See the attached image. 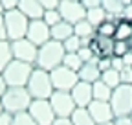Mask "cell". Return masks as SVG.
Returning <instances> with one entry per match:
<instances>
[{
	"mask_svg": "<svg viewBox=\"0 0 132 125\" xmlns=\"http://www.w3.org/2000/svg\"><path fill=\"white\" fill-rule=\"evenodd\" d=\"M127 52H130V41H116L114 39V55L123 57Z\"/></svg>",
	"mask_w": 132,
	"mask_h": 125,
	"instance_id": "4dcf8cb0",
	"label": "cell"
},
{
	"mask_svg": "<svg viewBox=\"0 0 132 125\" xmlns=\"http://www.w3.org/2000/svg\"><path fill=\"white\" fill-rule=\"evenodd\" d=\"M79 81H86V83H95L101 79V70L97 68V62H82V66L77 70Z\"/></svg>",
	"mask_w": 132,
	"mask_h": 125,
	"instance_id": "2e32d148",
	"label": "cell"
},
{
	"mask_svg": "<svg viewBox=\"0 0 132 125\" xmlns=\"http://www.w3.org/2000/svg\"><path fill=\"white\" fill-rule=\"evenodd\" d=\"M86 20L94 26V28H97L101 22H105L106 20V11L99 6V7H90V9H86Z\"/></svg>",
	"mask_w": 132,
	"mask_h": 125,
	"instance_id": "603a6c76",
	"label": "cell"
},
{
	"mask_svg": "<svg viewBox=\"0 0 132 125\" xmlns=\"http://www.w3.org/2000/svg\"><path fill=\"white\" fill-rule=\"evenodd\" d=\"M19 7L29 20H35V19H42L44 15V7L40 6L39 0H19Z\"/></svg>",
	"mask_w": 132,
	"mask_h": 125,
	"instance_id": "9a60e30c",
	"label": "cell"
},
{
	"mask_svg": "<svg viewBox=\"0 0 132 125\" xmlns=\"http://www.w3.org/2000/svg\"><path fill=\"white\" fill-rule=\"evenodd\" d=\"M13 125H37V121L29 116L28 111H24V112L13 114Z\"/></svg>",
	"mask_w": 132,
	"mask_h": 125,
	"instance_id": "f1b7e54d",
	"label": "cell"
},
{
	"mask_svg": "<svg viewBox=\"0 0 132 125\" xmlns=\"http://www.w3.org/2000/svg\"><path fill=\"white\" fill-rule=\"evenodd\" d=\"M121 59H123V62H125V66H132V52H127Z\"/></svg>",
	"mask_w": 132,
	"mask_h": 125,
	"instance_id": "ee69618b",
	"label": "cell"
},
{
	"mask_svg": "<svg viewBox=\"0 0 132 125\" xmlns=\"http://www.w3.org/2000/svg\"><path fill=\"white\" fill-rule=\"evenodd\" d=\"M121 17H123V19H127V20H132V4H127V6L123 7Z\"/></svg>",
	"mask_w": 132,
	"mask_h": 125,
	"instance_id": "60d3db41",
	"label": "cell"
},
{
	"mask_svg": "<svg viewBox=\"0 0 132 125\" xmlns=\"http://www.w3.org/2000/svg\"><path fill=\"white\" fill-rule=\"evenodd\" d=\"M42 20L52 28L53 24H57L59 20H62L61 19V13H59V9H44V15H42Z\"/></svg>",
	"mask_w": 132,
	"mask_h": 125,
	"instance_id": "f546056e",
	"label": "cell"
},
{
	"mask_svg": "<svg viewBox=\"0 0 132 125\" xmlns=\"http://www.w3.org/2000/svg\"><path fill=\"white\" fill-rule=\"evenodd\" d=\"M119 79L125 85H132V66H123L119 70Z\"/></svg>",
	"mask_w": 132,
	"mask_h": 125,
	"instance_id": "d6a6232c",
	"label": "cell"
},
{
	"mask_svg": "<svg viewBox=\"0 0 132 125\" xmlns=\"http://www.w3.org/2000/svg\"><path fill=\"white\" fill-rule=\"evenodd\" d=\"M70 120H72L73 125H97V123L94 121L92 114L88 112L86 107H75V111L72 112Z\"/></svg>",
	"mask_w": 132,
	"mask_h": 125,
	"instance_id": "d6986e66",
	"label": "cell"
},
{
	"mask_svg": "<svg viewBox=\"0 0 132 125\" xmlns=\"http://www.w3.org/2000/svg\"><path fill=\"white\" fill-rule=\"evenodd\" d=\"M50 105L57 118H70L75 111V101L72 94L66 90H53V94L50 96Z\"/></svg>",
	"mask_w": 132,
	"mask_h": 125,
	"instance_id": "9c48e42d",
	"label": "cell"
},
{
	"mask_svg": "<svg viewBox=\"0 0 132 125\" xmlns=\"http://www.w3.org/2000/svg\"><path fill=\"white\" fill-rule=\"evenodd\" d=\"M28 92L31 99H50V96L53 94V85H52V77H50V72L48 70H42V68H33L29 79H28V85H26Z\"/></svg>",
	"mask_w": 132,
	"mask_h": 125,
	"instance_id": "7a4b0ae2",
	"label": "cell"
},
{
	"mask_svg": "<svg viewBox=\"0 0 132 125\" xmlns=\"http://www.w3.org/2000/svg\"><path fill=\"white\" fill-rule=\"evenodd\" d=\"M119 2H121L123 6H127V4H132V0H119Z\"/></svg>",
	"mask_w": 132,
	"mask_h": 125,
	"instance_id": "bcb514c9",
	"label": "cell"
},
{
	"mask_svg": "<svg viewBox=\"0 0 132 125\" xmlns=\"http://www.w3.org/2000/svg\"><path fill=\"white\" fill-rule=\"evenodd\" d=\"M0 101H2L4 111L16 114V112L28 111V107L31 103V96L26 87H7L6 92L2 94V98H0Z\"/></svg>",
	"mask_w": 132,
	"mask_h": 125,
	"instance_id": "3957f363",
	"label": "cell"
},
{
	"mask_svg": "<svg viewBox=\"0 0 132 125\" xmlns=\"http://www.w3.org/2000/svg\"><path fill=\"white\" fill-rule=\"evenodd\" d=\"M110 107H112L116 118L130 116V112H132V85L121 83L119 87H116L110 96Z\"/></svg>",
	"mask_w": 132,
	"mask_h": 125,
	"instance_id": "5b68a950",
	"label": "cell"
},
{
	"mask_svg": "<svg viewBox=\"0 0 132 125\" xmlns=\"http://www.w3.org/2000/svg\"><path fill=\"white\" fill-rule=\"evenodd\" d=\"M52 125H73L70 118H55V121Z\"/></svg>",
	"mask_w": 132,
	"mask_h": 125,
	"instance_id": "7bdbcfd3",
	"label": "cell"
},
{
	"mask_svg": "<svg viewBox=\"0 0 132 125\" xmlns=\"http://www.w3.org/2000/svg\"><path fill=\"white\" fill-rule=\"evenodd\" d=\"M64 46L59 41L50 39L48 42H44L42 46H39V53H37V61H35V66L52 72L53 68L62 65V59H64Z\"/></svg>",
	"mask_w": 132,
	"mask_h": 125,
	"instance_id": "6da1fadb",
	"label": "cell"
},
{
	"mask_svg": "<svg viewBox=\"0 0 132 125\" xmlns=\"http://www.w3.org/2000/svg\"><path fill=\"white\" fill-rule=\"evenodd\" d=\"M130 120H132V112H130Z\"/></svg>",
	"mask_w": 132,
	"mask_h": 125,
	"instance_id": "f907efd6",
	"label": "cell"
},
{
	"mask_svg": "<svg viewBox=\"0 0 132 125\" xmlns=\"http://www.w3.org/2000/svg\"><path fill=\"white\" fill-rule=\"evenodd\" d=\"M97 68L101 72L112 68V57H97Z\"/></svg>",
	"mask_w": 132,
	"mask_h": 125,
	"instance_id": "836d02e7",
	"label": "cell"
},
{
	"mask_svg": "<svg viewBox=\"0 0 132 125\" xmlns=\"http://www.w3.org/2000/svg\"><path fill=\"white\" fill-rule=\"evenodd\" d=\"M70 94L75 101V107H88L94 101L92 83H86V81H77V85L70 90Z\"/></svg>",
	"mask_w": 132,
	"mask_h": 125,
	"instance_id": "5bb4252c",
	"label": "cell"
},
{
	"mask_svg": "<svg viewBox=\"0 0 132 125\" xmlns=\"http://www.w3.org/2000/svg\"><path fill=\"white\" fill-rule=\"evenodd\" d=\"M0 125H13V114L7 111L0 112Z\"/></svg>",
	"mask_w": 132,
	"mask_h": 125,
	"instance_id": "e575fe53",
	"label": "cell"
},
{
	"mask_svg": "<svg viewBox=\"0 0 132 125\" xmlns=\"http://www.w3.org/2000/svg\"><path fill=\"white\" fill-rule=\"evenodd\" d=\"M26 37L37 46H42L44 42H48L52 39V33H50V26L42 20V19H35V20H29L28 26V33Z\"/></svg>",
	"mask_w": 132,
	"mask_h": 125,
	"instance_id": "7c38bea8",
	"label": "cell"
},
{
	"mask_svg": "<svg viewBox=\"0 0 132 125\" xmlns=\"http://www.w3.org/2000/svg\"><path fill=\"white\" fill-rule=\"evenodd\" d=\"M50 33H52L53 41L64 42L70 35H73V24L66 22V20H59L57 24H53L52 28H50Z\"/></svg>",
	"mask_w": 132,
	"mask_h": 125,
	"instance_id": "e0dca14e",
	"label": "cell"
},
{
	"mask_svg": "<svg viewBox=\"0 0 132 125\" xmlns=\"http://www.w3.org/2000/svg\"><path fill=\"white\" fill-rule=\"evenodd\" d=\"M62 65L77 72V70H79V68L82 66V61H81L79 53H64V59H62Z\"/></svg>",
	"mask_w": 132,
	"mask_h": 125,
	"instance_id": "83f0119b",
	"label": "cell"
},
{
	"mask_svg": "<svg viewBox=\"0 0 132 125\" xmlns=\"http://www.w3.org/2000/svg\"><path fill=\"white\" fill-rule=\"evenodd\" d=\"M57 9L61 13V19L70 24L86 19V7L81 4V0H61Z\"/></svg>",
	"mask_w": 132,
	"mask_h": 125,
	"instance_id": "8fae6325",
	"label": "cell"
},
{
	"mask_svg": "<svg viewBox=\"0 0 132 125\" xmlns=\"http://www.w3.org/2000/svg\"><path fill=\"white\" fill-rule=\"evenodd\" d=\"M92 94H94V99H97V101H110L112 88L99 79V81L92 83Z\"/></svg>",
	"mask_w": 132,
	"mask_h": 125,
	"instance_id": "44dd1931",
	"label": "cell"
},
{
	"mask_svg": "<svg viewBox=\"0 0 132 125\" xmlns=\"http://www.w3.org/2000/svg\"><path fill=\"white\" fill-rule=\"evenodd\" d=\"M101 7L106 11V19H110V20H119L125 6L119 2V0H101Z\"/></svg>",
	"mask_w": 132,
	"mask_h": 125,
	"instance_id": "ac0fdd59",
	"label": "cell"
},
{
	"mask_svg": "<svg viewBox=\"0 0 132 125\" xmlns=\"http://www.w3.org/2000/svg\"><path fill=\"white\" fill-rule=\"evenodd\" d=\"M50 77H52V85H53L55 90H66V92H70L79 81L77 72L68 68V66H64V65L53 68L50 72Z\"/></svg>",
	"mask_w": 132,
	"mask_h": 125,
	"instance_id": "ba28073f",
	"label": "cell"
},
{
	"mask_svg": "<svg viewBox=\"0 0 132 125\" xmlns=\"http://www.w3.org/2000/svg\"><path fill=\"white\" fill-rule=\"evenodd\" d=\"M6 88H7V85H6V81H4L2 74H0V98H2V94L6 92Z\"/></svg>",
	"mask_w": 132,
	"mask_h": 125,
	"instance_id": "f6af8a7d",
	"label": "cell"
},
{
	"mask_svg": "<svg viewBox=\"0 0 132 125\" xmlns=\"http://www.w3.org/2000/svg\"><path fill=\"white\" fill-rule=\"evenodd\" d=\"M116 41H130L132 39V20L127 19H119L116 24V33H114Z\"/></svg>",
	"mask_w": 132,
	"mask_h": 125,
	"instance_id": "ffe728a7",
	"label": "cell"
},
{
	"mask_svg": "<svg viewBox=\"0 0 132 125\" xmlns=\"http://www.w3.org/2000/svg\"><path fill=\"white\" fill-rule=\"evenodd\" d=\"M62 46H64V52L66 53H77L81 50V46H82V41H81V37H77L73 33V35H70L68 39L62 42Z\"/></svg>",
	"mask_w": 132,
	"mask_h": 125,
	"instance_id": "4316f807",
	"label": "cell"
},
{
	"mask_svg": "<svg viewBox=\"0 0 132 125\" xmlns=\"http://www.w3.org/2000/svg\"><path fill=\"white\" fill-rule=\"evenodd\" d=\"M86 108H88V112L92 114V118H94V121L97 125L108 123V121H114L116 120L114 111H112V107H110V101H97V99H94Z\"/></svg>",
	"mask_w": 132,
	"mask_h": 125,
	"instance_id": "4fadbf2b",
	"label": "cell"
},
{
	"mask_svg": "<svg viewBox=\"0 0 132 125\" xmlns=\"http://www.w3.org/2000/svg\"><path fill=\"white\" fill-rule=\"evenodd\" d=\"M116 24H118V20L106 19L105 22H101V24L95 28V35H101V37H114V33H116Z\"/></svg>",
	"mask_w": 132,
	"mask_h": 125,
	"instance_id": "484cf974",
	"label": "cell"
},
{
	"mask_svg": "<svg viewBox=\"0 0 132 125\" xmlns=\"http://www.w3.org/2000/svg\"><path fill=\"white\" fill-rule=\"evenodd\" d=\"M0 41H9L7 39V29H6V20H4V13H0Z\"/></svg>",
	"mask_w": 132,
	"mask_h": 125,
	"instance_id": "8d00e7d4",
	"label": "cell"
},
{
	"mask_svg": "<svg viewBox=\"0 0 132 125\" xmlns=\"http://www.w3.org/2000/svg\"><path fill=\"white\" fill-rule=\"evenodd\" d=\"M0 4H2L4 11H9V9H15L19 6V0H0Z\"/></svg>",
	"mask_w": 132,
	"mask_h": 125,
	"instance_id": "74e56055",
	"label": "cell"
},
{
	"mask_svg": "<svg viewBox=\"0 0 132 125\" xmlns=\"http://www.w3.org/2000/svg\"><path fill=\"white\" fill-rule=\"evenodd\" d=\"M101 125H116L114 121H108V123H101Z\"/></svg>",
	"mask_w": 132,
	"mask_h": 125,
	"instance_id": "7dc6e473",
	"label": "cell"
},
{
	"mask_svg": "<svg viewBox=\"0 0 132 125\" xmlns=\"http://www.w3.org/2000/svg\"><path fill=\"white\" fill-rule=\"evenodd\" d=\"M0 13H4V7H2V4H0Z\"/></svg>",
	"mask_w": 132,
	"mask_h": 125,
	"instance_id": "681fc988",
	"label": "cell"
},
{
	"mask_svg": "<svg viewBox=\"0 0 132 125\" xmlns=\"http://www.w3.org/2000/svg\"><path fill=\"white\" fill-rule=\"evenodd\" d=\"M101 81H103V83H106V85L114 90L116 87H119V85H121L119 72H118V70H114V68H108V70L101 72Z\"/></svg>",
	"mask_w": 132,
	"mask_h": 125,
	"instance_id": "d4e9b609",
	"label": "cell"
},
{
	"mask_svg": "<svg viewBox=\"0 0 132 125\" xmlns=\"http://www.w3.org/2000/svg\"><path fill=\"white\" fill-rule=\"evenodd\" d=\"M28 112L37 121V125H52L57 118L52 105H50V99H31Z\"/></svg>",
	"mask_w": 132,
	"mask_h": 125,
	"instance_id": "30bf717a",
	"label": "cell"
},
{
	"mask_svg": "<svg viewBox=\"0 0 132 125\" xmlns=\"http://www.w3.org/2000/svg\"><path fill=\"white\" fill-rule=\"evenodd\" d=\"M39 2H40V6L44 9H57L59 4H61V0H39Z\"/></svg>",
	"mask_w": 132,
	"mask_h": 125,
	"instance_id": "d590c367",
	"label": "cell"
},
{
	"mask_svg": "<svg viewBox=\"0 0 132 125\" xmlns=\"http://www.w3.org/2000/svg\"><path fill=\"white\" fill-rule=\"evenodd\" d=\"M9 42H11L13 59L22 61V62H29V65H35L37 53H39V46L37 44H33L28 37L16 39V41H9Z\"/></svg>",
	"mask_w": 132,
	"mask_h": 125,
	"instance_id": "52a82bcc",
	"label": "cell"
},
{
	"mask_svg": "<svg viewBox=\"0 0 132 125\" xmlns=\"http://www.w3.org/2000/svg\"><path fill=\"white\" fill-rule=\"evenodd\" d=\"M13 61V53H11V42L9 41H0V74L2 70Z\"/></svg>",
	"mask_w": 132,
	"mask_h": 125,
	"instance_id": "cb8c5ba5",
	"label": "cell"
},
{
	"mask_svg": "<svg viewBox=\"0 0 132 125\" xmlns=\"http://www.w3.org/2000/svg\"><path fill=\"white\" fill-rule=\"evenodd\" d=\"M35 68V65H29V62H22L13 59L9 65L2 70V77L7 87H26L28 79Z\"/></svg>",
	"mask_w": 132,
	"mask_h": 125,
	"instance_id": "277c9868",
	"label": "cell"
},
{
	"mask_svg": "<svg viewBox=\"0 0 132 125\" xmlns=\"http://www.w3.org/2000/svg\"><path fill=\"white\" fill-rule=\"evenodd\" d=\"M77 53H79V57H81L82 62H97V57H95V53L92 52L90 46H81V50H79Z\"/></svg>",
	"mask_w": 132,
	"mask_h": 125,
	"instance_id": "1f68e13d",
	"label": "cell"
},
{
	"mask_svg": "<svg viewBox=\"0 0 132 125\" xmlns=\"http://www.w3.org/2000/svg\"><path fill=\"white\" fill-rule=\"evenodd\" d=\"M81 4L86 9H90V7H99L101 6V0H81Z\"/></svg>",
	"mask_w": 132,
	"mask_h": 125,
	"instance_id": "ab89813d",
	"label": "cell"
},
{
	"mask_svg": "<svg viewBox=\"0 0 132 125\" xmlns=\"http://www.w3.org/2000/svg\"><path fill=\"white\" fill-rule=\"evenodd\" d=\"M4 111V107H2V101H0V112H2Z\"/></svg>",
	"mask_w": 132,
	"mask_h": 125,
	"instance_id": "c3c4849f",
	"label": "cell"
},
{
	"mask_svg": "<svg viewBox=\"0 0 132 125\" xmlns=\"http://www.w3.org/2000/svg\"><path fill=\"white\" fill-rule=\"evenodd\" d=\"M73 33L81 39H92V37H95V28L86 19H82V20L73 24Z\"/></svg>",
	"mask_w": 132,
	"mask_h": 125,
	"instance_id": "7402d4cb",
	"label": "cell"
},
{
	"mask_svg": "<svg viewBox=\"0 0 132 125\" xmlns=\"http://www.w3.org/2000/svg\"><path fill=\"white\" fill-rule=\"evenodd\" d=\"M114 123L116 125H132V120H130V116H121V118H116Z\"/></svg>",
	"mask_w": 132,
	"mask_h": 125,
	"instance_id": "b9f144b4",
	"label": "cell"
},
{
	"mask_svg": "<svg viewBox=\"0 0 132 125\" xmlns=\"http://www.w3.org/2000/svg\"><path fill=\"white\" fill-rule=\"evenodd\" d=\"M123 66H125V62H123V59H121V57H116V55H112V68L119 72V70H121Z\"/></svg>",
	"mask_w": 132,
	"mask_h": 125,
	"instance_id": "f35d334b",
	"label": "cell"
},
{
	"mask_svg": "<svg viewBox=\"0 0 132 125\" xmlns=\"http://www.w3.org/2000/svg\"><path fill=\"white\" fill-rule=\"evenodd\" d=\"M4 20H6V29H7V39L9 41H16V39L26 37L28 26H29V19L19 7L4 11Z\"/></svg>",
	"mask_w": 132,
	"mask_h": 125,
	"instance_id": "8992f818",
	"label": "cell"
}]
</instances>
